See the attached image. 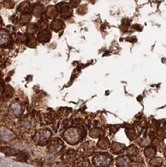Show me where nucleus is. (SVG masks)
<instances>
[{
    "mask_svg": "<svg viewBox=\"0 0 166 167\" xmlns=\"http://www.w3.org/2000/svg\"><path fill=\"white\" fill-rule=\"evenodd\" d=\"M62 137L65 141L71 145L78 144L83 139L86 137L85 129L81 126H72V127L67 128L62 134Z\"/></svg>",
    "mask_w": 166,
    "mask_h": 167,
    "instance_id": "1",
    "label": "nucleus"
},
{
    "mask_svg": "<svg viewBox=\"0 0 166 167\" xmlns=\"http://www.w3.org/2000/svg\"><path fill=\"white\" fill-rule=\"evenodd\" d=\"M113 162L112 156L108 154L106 152H100L96 153L92 158V164L94 166H99V167H106L110 166L111 163Z\"/></svg>",
    "mask_w": 166,
    "mask_h": 167,
    "instance_id": "2",
    "label": "nucleus"
},
{
    "mask_svg": "<svg viewBox=\"0 0 166 167\" xmlns=\"http://www.w3.org/2000/svg\"><path fill=\"white\" fill-rule=\"evenodd\" d=\"M51 137H52V131L47 128H44L36 132L35 135L33 136V140L37 145L44 146L49 143Z\"/></svg>",
    "mask_w": 166,
    "mask_h": 167,
    "instance_id": "3",
    "label": "nucleus"
},
{
    "mask_svg": "<svg viewBox=\"0 0 166 167\" xmlns=\"http://www.w3.org/2000/svg\"><path fill=\"white\" fill-rule=\"evenodd\" d=\"M64 142L61 140L60 138H54L50 140L47 145L48 151L51 152L54 155H58L64 150Z\"/></svg>",
    "mask_w": 166,
    "mask_h": 167,
    "instance_id": "4",
    "label": "nucleus"
},
{
    "mask_svg": "<svg viewBox=\"0 0 166 167\" xmlns=\"http://www.w3.org/2000/svg\"><path fill=\"white\" fill-rule=\"evenodd\" d=\"M57 9L58 12L60 13V16L62 19H68L70 18L73 14V7H71L70 4H67L66 2H60L57 4Z\"/></svg>",
    "mask_w": 166,
    "mask_h": 167,
    "instance_id": "5",
    "label": "nucleus"
},
{
    "mask_svg": "<svg viewBox=\"0 0 166 167\" xmlns=\"http://www.w3.org/2000/svg\"><path fill=\"white\" fill-rule=\"evenodd\" d=\"M15 138V134L12 130H10L6 126H0V142H11Z\"/></svg>",
    "mask_w": 166,
    "mask_h": 167,
    "instance_id": "6",
    "label": "nucleus"
},
{
    "mask_svg": "<svg viewBox=\"0 0 166 167\" xmlns=\"http://www.w3.org/2000/svg\"><path fill=\"white\" fill-rule=\"evenodd\" d=\"M12 45V38L6 29L0 28V47H9Z\"/></svg>",
    "mask_w": 166,
    "mask_h": 167,
    "instance_id": "7",
    "label": "nucleus"
},
{
    "mask_svg": "<svg viewBox=\"0 0 166 167\" xmlns=\"http://www.w3.org/2000/svg\"><path fill=\"white\" fill-rule=\"evenodd\" d=\"M22 111H23L22 106L18 103V102H13V103L10 105V107H9L10 114H11L12 116L15 117V118H18V117L21 116Z\"/></svg>",
    "mask_w": 166,
    "mask_h": 167,
    "instance_id": "8",
    "label": "nucleus"
},
{
    "mask_svg": "<svg viewBox=\"0 0 166 167\" xmlns=\"http://www.w3.org/2000/svg\"><path fill=\"white\" fill-rule=\"evenodd\" d=\"M76 151L73 150V149H68V150L66 151L63 154V156H62V160L67 163V164H70V163H74L75 159H76Z\"/></svg>",
    "mask_w": 166,
    "mask_h": 167,
    "instance_id": "9",
    "label": "nucleus"
},
{
    "mask_svg": "<svg viewBox=\"0 0 166 167\" xmlns=\"http://www.w3.org/2000/svg\"><path fill=\"white\" fill-rule=\"evenodd\" d=\"M51 37H52V35H51V32L49 31V30L44 29V30H41V31L38 33L37 40L40 43H46L48 41H50Z\"/></svg>",
    "mask_w": 166,
    "mask_h": 167,
    "instance_id": "10",
    "label": "nucleus"
},
{
    "mask_svg": "<svg viewBox=\"0 0 166 167\" xmlns=\"http://www.w3.org/2000/svg\"><path fill=\"white\" fill-rule=\"evenodd\" d=\"M31 12H32L33 16H35V17H37V18H39V17L42 16L43 13H45V8H44V6L42 4H39V3H37V4L32 5Z\"/></svg>",
    "mask_w": 166,
    "mask_h": 167,
    "instance_id": "11",
    "label": "nucleus"
},
{
    "mask_svg": "<svg viewBox=\"0 0 166 167\" xmlns=\"http://www.w3.org/2000/svg\"><path fill=\"white\" fill-rule=\"evenodd\" d=\"M80 152L83 153V155L84 156H89L91 155L93 151H94V148H93V146L91 145L90 142H85L83 143V144L80 146Z\"/></svg>",
    "mask_w": 166,
    "mask_h": 167,
    "instance_id": "12",
    "label": "nucleus"
},
{
    "mask_svg": "<svg viewBox=\"0 0 166 167\" xmlns=\"http://www.w3.org/2000/svg\"><path fill=\"white\" fill-rule=\"evenodd\" d=\"M110 149H111V152L114 154H120L121 152H123L126 149V146L122 144V143L119 142H113L111 145H110Z\"/></svg>",
    "mask_w": 166,
    "mask_h": 167,
    "instance_id": "13",
    "label": "nucleus"
},
{
    "mask_svg": "<svg viewBox=\"0 0 166 167\" xmlns=\"http://www.w3.org/2000/svg\"><path fill=\"white\" fill-rule=\"evenodd\" d=\"M50 28L52 31L59 32L64 28V22L62 21V19H54L50 24Z\"/></svg>",
    "mask_w": 166,
    "mask_h": 167,
    "instance_id": "14",
    "label": "nucleus"
},
{
    "mask_svg": "<svg viewBox=\"0 0 166 167\" xmlns=\"http://www.w3.org/2000/svg\"><path fill=\"white\" fill-rule=\"evenodd\" d=\"M31 9H32V5L30 4L29 1H23L22 3H20L18 8H17L18 12H20L21 14H27L31 11Z\"/></svg>",
    "mask_w": 166,
    "mask_h": 167,
    "instance_id": "15",
    "label": "nucleus"
},
{
    "mask_svg": "<svg viewBox=\"0 0 166 167\" xmlns=\"http://www.w3.org/2000/svg\"><path fill=\"white\" fill-rule=\"evenodd\" d=\"M58 9L56 6H48L45 9V16L48 19H53L58 15Z\"/></svg>",
    "mask_w": 166,
    "mask_h": 167,
    "instance_id": "16",
    "label": "nucleus"
},
{
    "mask_svg": "<svg viewBox=\"0 0 166 167\" xmlns=\"http://www.w3.org/2000/svg\"><path fill=\"white\" fill-rule=\"evenodd\" d=\"M44 120H45V122L47 124H53L54 123V121L56 120V118H57V115L55 114V112L54 111H47L45 114H44Z\"/></svg>",
    "mask_w": 166,
    "mask_h": 167,
    "instance_id": "17",
    "label": "nucleus"
},
{
    "mask_svg": "<svg viewBox=\"0 0 166 167\" xmlns=\"http://www.w3.org/2000/svg\"><path fill=\"white\" fill-rule=\"evenodd\" d=\"M13 94H14V89L10 86V85H6L4 87V90H3V93H2V99L4 100H7V99H10Z\"/></svg>",
    "mask_w": 166,
    "mask_h": 167,
    "instance_id": "18",
    "label": "nucleus"
},
{
    "mask_svg": "<svg viewBox=\"0 0 166 167\" xmlns=\"http://www.w3.org/2000/svg\"><path fill=\"white\" fill-rule=\"evenodd\" d=\"M89 135H90L91 138H101L104 136V131L98 127H94V128L90 129Z\"/></svg>",
    "mask_w": 166,
    "mask_h": 167,
    "instance_id": "19",
    "label": "nucleus"
},
{
    "mask_svg": "<svg viewBox=\"0 0 166 167\" xmlns=\"http://www.w3.org/2000/svg\"><path fill=\"white\" fill-rule=\"evenodd\" d=\"M116 166H130V159L126 156H119L116 158Z\"/></svg>",
    "mask_w": 166,
    "mask_h": 167,
    "instance_id": "20",
    "label": "nucleus"
},
{
    "mask_svg": "<svg viewBox=\"0 0 166 167\" xmlns=\"http://www.w3.org/2000/svg\"><path fill=\"white\" fill-rule=\"evenodd\" d=\"M156 148H155V146L154 147H152V146H147V147H145V150H144V155L146 156L147 158H153L155 154H156Z\"/></svg>",
    "mask_w": 166,
    "mask_h": 167,
    "instance_id": "21",
    "label": "nucleus"
},
{
    "mask_svg": "<svg viewBox=\"0 0 166 167\" xmlns=\"http://www.w3.org/2000/svg\"><path fill=\"white\" fill-rule=\"evenodd\" d=\"M74 165L75 166H89L90 165V162H89V160L86 158L85 156H82V157H78L75 159Z\"/></svg>",
    "mask_w": 166,
    "mask_h": 167,
    "instance_id": "22",
    "label": "nucleus"
},
{
    "mask_svg": "<svg viewBox=\"0 0 166 167\" xmlns=\"http://www.w3.org/2000/svg\"><path fill=\"white\" fill-rule=\"evenodd\" d=\"M138 154H139V151H138V149L135 145H131L126 149V155L129 159L131 157H133V156L138 155Z\"/></svg>",
    "mask_w": 166,
    "mask_h": 167,
    "instance_id": "23",
    "label": "nucleus"
},
{
    "mask_svg": "<svg viewBox=\"0 0 166 167\" xmlns=\"http://www.w3.org/2000/svg\"><path fill=\"white\" fill-rule=\"evenodd\" d=\"M97 146L99 149H102V150H105L110 146V142L107 138H104V137H101L99 139V141L97 143Z\"/></svg>",
    "mask_w": 166,
    "mask_h": 167,
    "instance_id": "24",
    "label": "nucleus"
},
{
    "mask_svg": "<svg viewBox=\"0 0 166 167\" xmlns=\"http://www.w3.org/2000/svg\"><path fill=\"white\" fill-rule=\"evenodd\" d=\"M0 151H1L2 153H4V154L7 155V156H14L17 154V151L15 150V149L12 148V147H9V146L1 147L0 148Z\"/></svg>",
    "mask_w": 166,
    "mask_h": 167,
    "instance_id": "25",
    "label": "nucleus"
},
{
    "mask_svg": "<svg viewBox=\"0 0 166 167\" xmlns=\"http://www.w3.org/2000/svg\"><path fill=\"white\" fill-rule=\"evenodd\" d=\"M126 134L127 136H128V138L130 139V140H134V139L136 138V136H137V133H136V131L134 130V127L133 126H127L126 127Z\"/></svg>",
    "mask_w": 166,
    "mask_h": 167,
    "instance_id": "26",
    "label": "nucleus"
},
{
    "mask_svg": "<svg viewBox=\"0 0 166 167\" xmlns=\"http://www.w3.org/2000/svg\"><path fill=\"white\" fill-rule=\"evenodd\" d=\"M25 44L28 47H30V48H34V47H36L37 45V40L33 35H29V36H27Z\"/></svg>",
    "mask_w": 166,
    "mask_h": 167,
    "instance_id": "27",
    "label": "nucleus"
},
{
    "mask_svg": "<svg viewBox=\"0 0 166 167\" xmlns=\"http://www.w3.org/2000/svg\"><path fill=\"white\" fill-rule=\"evenodd\" d=\"M37 25L35 23H28V25L26 27V32L28 35H34L37 32Z\"/></svg>",
    "mask_w": 166,
    "mask_h": 167,
    "instance_id": "28",
    "label": "nucleus"
},
{
    "mask_svg": "<svg viewBox=\"0 0 166 167\" xmlns=\"http://www.w3.org/2000/svg\"><path fill=\"white\" fill-rule=\"evenodd\" d=\"M149 164L151 166H156V167H159V166H162V164H163V159H162L161 157H154L151 158Z\"/></svg>",
    "mask_w": 166,
    "mask_h": 167,
    "instance_id": "29",
    "label": "nucleus"
},
{
    "mask_svg": "<svg viewBox=\"0 0 166 167\" xmlns=\"http://www.w3.org/2000/svg\"><path fill=\"white\" fill-rule=\"evenodd\" d=\"M30 19H31V15L29 13H27V14H21L18 21L20 23V25H25L27 23H29Z\"/></svg>",
    "mask_w": 166,
    "mask_h": 167,
    "instance_id": "30",
    "label": "nucleus"
},
{
    "mask_svg": "<svg viewBox=\"0 0 166 167\" xmlns=\"http://www.w3.org/2000/svg\"><path fill=\"white\" fill-rule=\"evenodd\" d=\"M138 143H139L140 146H142V147H147V146L151 145L152 141H151L150 136H145V137L141 139L140 141H138Z\"/></svg>",
    "mask_w": 166,
    "mask_h": 167,
    "instance_id": "31",
    "label": "nucleus"
},
{
    "mask_svg": "<svg viewBox=\"0 0 166 167\" xmlns=\"http://www.w3.org/2000/svg\"><path fill=\"white\" fill-rule=\"evenodd\" d=\"M37 28L38 30H44V29H46L47 28V26H48V22H47V20L46 18H41L39 21L37 22Z\"/></svg>",
    "mask_w": 166,
    "mask_h": 167,
    "instance_id": "32",
    "label": "nucleus"
},
{
    "mask_svg": "<svg viewBox=\"0 0 166 167\" xmlns=\"http://www.w3.org/2000/svg\"><path fill=\"white\" fill-rule=\"evenodd\" d=\"M17 160L20 162H26L27 159H28V156H27V154L24 151H21V152H17Z\"/></svg>",
    "mask_w": 166,
    "mask_h": 167,
    "instance_id": "33",
    "label": "nucleus"
},
{
    "mask_svg": "<svg viewBox=\"0 0 166 167\" xmlns=\"http://www.w3.org/2000/svg\"><path fill=\"white\" fill-rule=\"evenodd\" d=\"M162 139H156V140H154V145H155V148L156 149H159L160 151H163V149H165V145H164V142L161 141Z\"/></svg>",
    "mask_w": 166,
    "mask_h": 167,
    "instance_id": "34",
    "label": "nucleus"
},
{
    "mask_svg": "<svg viewBox=\"0 0 166 167\" xmlns=\"http://www.w3.org/2000/svg\"><path fill=\"white\" fill-rule=\"evenodd\" d=\"M26 39H27V36H25L24 34L22 33H17L16 36H15V40L17 43H25L26 42Z\"/></svg>",
    "mask_w": 166,
    "mask_h": 167,
    "instance_id": "35",
    "label": "nucleus"
},
{
    "mask_svg": "<svg viewBox=\"0 0 166 167\" xmlns=\"http://www.w3.org/2000/svg\"><path fill=\"white\" fill-rule=\"evenodd\" d=\"M2 4L5 8H8V9H11L14 7V2H13V0H3Z\"/></svg>",
    "mask_w": 166,
    "mask_h": 167,
    "instance_id": "36",
    "label": "nucleus"
},
{
    "mask_svg": "<svg viewBox=\"0 0 166 167\" xmlns=\"http://www.w3.org/2000/svg\"><path fill=\"white\" fill-rule=\"evenodd\" d=\"M156 134H157V137L160 138V139H164V138H166V132H165V130H163L162 128L158 129Z\"/></svg>",
    "mask_w": 166,
    "mask_h": 167,
    "instance_id": "37",
    "label": "nucleus"
},
{
    "mask_svg": "<svg viewBox=\"0 0 166 167\" xmlns=\"http://www.w3.org/2000/svg\"><path fill=\"white\" fill-rule=\"evenodd\" d=\"M87 12V6L86 5H81V6H78V9H77V13L79 14H85Z\"/></svg>",
    "mask_w": 166,
    "mask_h": 167,
    "instance_id": "38",
    "label": "nucleus"
},
{
    "mask_svg": "<svg viewBox=\"0 0 166 167\" xmlns=\"http://www.w3.org/2000/svg\"><path fill=\"white\" fill-rule=\"evenodd\" d=\"M80 2H81V0H70L69 4H70L71 7H78Z\"/></svg>",
    "mask_w": 166,
    "mask_h": 167,
    "instance_id": "39",
    "label": "nucleus"
},
{
    "mask_svg": "<svg viewBox=\"0 0 166 167\" xmlns=\"http://www.w3.org/2000/svg\"><path fill=\"white\" fill-rule=\"evenodd\" d=\"M4 83H3V80L0 78V95L3 93V90H4Z\"/></svg>",
    "mask_w": 166,
    "mask_h": 167,
    "instance_id": "40",
    "label": "nucleus"
},
{
    "mask_svg": "<svg viewBox=\"0 0 166 167\" xmlns=\"http://www.w3.org/2000/svg\"><path fill=\"white\" fill-rule=\"evenodd\" d=\"M2 24H3V22H2V19H1V17H0V27L2 26Z\"/></svg>",
    "mask_w": 166,
    "mask_h": 167,
    "instance_id": "41",
    "label": "nucleus"
},
{
    "mask_svg": "<svg viewBox=\"0 0 166 167\" xmlns=\"http://www.w3.org/2000/svg\"><path fill=\"white\" fill-rule=\"evenodd\" d=\"M164 156H165V158H166V148L164 149Z\"/></svg>",
    "mask_w": 166,
    "mask_h": 167,
    "instance_id": "42",
    "label": "nucleus"
}]
</instances>
